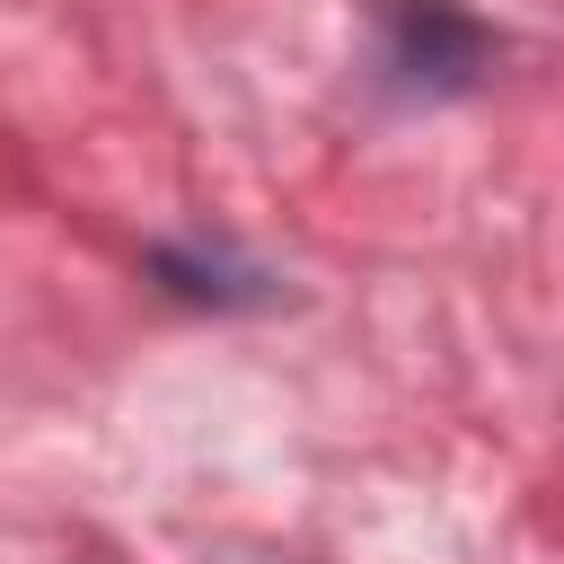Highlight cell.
Here are the masks:
<instances>
[{"instance_id":"cell-1","label":"cell","mask_w":564,"mask_h":564,"mask_svg":"<svg viewBox=\"0 0 564 564\" xmlns=\"http://www.w3.org/2000/svg\"><path fill=\"white\" fill-rule=\"evenodd\" d=\"M379 70L405 97H458L494 70V35L467 0H370Z\"/></svg>"},{"instance_id":"cell-2","label":"cell","mask_w":564,"mask_h":564,"mask_svg":"<svg viewBox=\"0 0 564 564\" xmlns=\"http://www.w3.org/2000/svg\"><path fill=\"white\" fill-rule=\"evenodd\" d=\"M150 273L176 291V300H203V308H238V300H264V273H247L238 256L220 247H159Z\"/></svg>"}]
</instances>
